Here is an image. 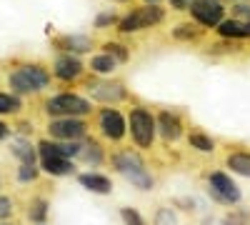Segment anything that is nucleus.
<instances>
[{
	"label": "nucleus",
	"instance_id": "obj_13",
	"mask_svg": "<svg viewBox=\"0 0 250 225\" xmlns=\"http://www.w3.org/2000/svg\"><path fill=\"white\" fill-rule=\"evenodd\" d=\"M53 45L60 50V53H73V55H80V53H88L93 48V40L88 35H58L53 40Z\"/></svg>",
	"mask_w": 250,
	"mask_h": 225
},
{
	"label": "nucleus",
	"instance_id": "obj_22",
	"mask_svg": "<svg viewBox=\"0 0 250 225\" xmlns=\"http://www.w3.org/2000/svg\"><path fill=\"white\" fill-rule=\"evenodd\" d=\"M20 68H23V70H25V73H28V75H30V78L35 80L40 90L50 85V73H48V70H45L43 65H38V63H23Z\"/></svg>",
	"mask_w": 250,
	"mask_h": 225
},
{
	"label": "nucleus",
	"instance_id": "obj_7",
	"mask_svg": "<svg viewBox=\"0 0 250 225\" xmlns=\"http://www.w3.org/2000/svg\"><path fill=\"white\" fill-rule=\"evenodd\" d=\"M188 10H190L195 23L203 25V28H215L225 18V5L220 0H193Z\"/></svg>",
	"mask_w": 250,
	"mask_h": 225
},
{
	"label": "nucleus",
	"instance_id": "obj_5",
	"mask_svg": "<svg viewBox=\"0 0 250 225\" xmlns=\"http://www.w3.org/2000/svg\"><path fill=\"white\" fill-rule=\"evenodd\" d=\"M85 90L90 93L93 100H98V103H105V105L123 103V100L128 98V90H125V85L118 83V80H88Z\"/></svg>",
	"mask_w": 250,
	"mask_h": 225
},
{
	"label": "nucleus",
	"instance_id": "obj_17",
	"mask_svg": "<svg viewBox=\"0 0 250 225\" xmlns=\"http://www.w3.org/2000/svg\"><path fill=\"white\" fill-rule=\"evenodd\" d=\"M78 183L93 193H110V188H113L110 180L105 175H98V173H83V175H78Z\"/></svg>",
	"mask_w": 250,
	"mask_h": 225
},
{
	"label": "nucleus",
	"instance_id": "obj_8",
	"mask_svg": "<svg viewBox=\"0 0 250 225\" xmlns=\"http://www.w3.org/2000/svg\"><path fill=\"white\" fill-rule=\"evenodd\" d=\"M98 128L108 140L118 143V140L125 138V133H128V120L123 118V113L118 108H103L98 113Z\"/></svg>",
	"mask_w": 250,
	"mask_h": 225
},
{
	"label": "nucleus",
	"instance_id": "obj_27",
	"mask_svg": "<svg viewBox=\"0 0 250 225\" xmlns=\"http://www.w3.org/2000/svg\"><path fill=\"white\" fill-rule=\"evenodd\" d=\"M35 175H38V168H35V165H25V163H20V170H18V180L28 183V180H35Z\"/></svg>",
	"mask_w": 250,
	"mask_h": 225
},
{
	"label": "nucleus",
	"instance_id": "obj_26",
	"mask_svg": "<svg viewBox=\"0 0 250 225\" xmlns=\"http://www.w3.org/2000/svg\"><path fill=\"white\" fill-rule=\"evenodd\" d=\"M173 38H178V40H195V38H198V30H195V25H190V23H180V25H175Z\"/></svg>",
	"mask_w": 250,
	"mask_h": 225
},
{
	"label": "nucleus",
	"instance_id": "obj_35",
	"mask_svg": "<svg viewBox=\"0 0 250 225\" xmlns=\"http://www.w3.org/2000/svg\"><path fill=\"white\" fill-rule=\"evenodd\" d=\"M145 3H158V0H145Z\"/></svg>",
	"mask_w": 250,
	"mask_h": 225
},
{
	"label": "nucleus",
	"instance_id": "obj_37",
	"mask_svg": "<svg viewBox=\"0 0 250 225\" xmlns=\"http://www.w3.org/2000/svg\"><path fill=\"white\" fill-rule=\"evenodd\" d=\"M3 225H5V223H3Z\"/></svg>",
	"mask_w": 250,
	"mask_h": 225
},
{
	"label": "nucleus",
	"instance_id": "obj_14",
	"mask_svg": "<svg viewBox=\"0 0 250 225\" xmlns=\"http://www.w3.org/2000/svg\"><path fill=\"white\" fill-rule=\"evenodd\" d=\"M218 35L220 38H230V40H243V38H250V23L248 20H240V18H223L220 23L215 25Z\"/></svg>",
	"mask_w": 250,
	"mask_h": 225
},
{
	"label": "nucleus",
	"instance_id": "obj_15",
	"mask_svg": "<svg viewBox=\"0 0 250 225\" xmlns=\"http://www.w3.org/2000/svg\"><path fill=\"white\" fill-rule=\"evenodd\" d=\"M40 168L48 175H70L75 170L70 158H62V155H43L40 158Z\"/></svg>",
	"mask_w": 250,
	"mask_h": 225
},
{
	"label": "nucleus",
	"instance_id": "obj_12",
	"mask_svg": "<svg viewBox=\"0 0 250 225\" xmlns=\"http://www.w3.org/2000/svg\"><path fill=\"white\" fill-rule=\"evenodd\" d=\"M8 85H10V93H15V95H35V93H40L38 83L23 68H15V70L8 73Z\"/></svg>",
	"mask_w": 250,
	"mask_h": 225
},
{
	"label": "nucleus",
	"instance_id": "obj_32",
	"mask_svg": "<svg viewBox=\"0 0 250 225\" xmlns=\"http://www.w3.org/2000/svg\"><path fill=\"white\" fill-rule=\"evenodd\" d=\"M223 225H248V215L235 213V215H230V218H225V220H223Z\"/></svg>",
	"mask_w": 250,
	"mask_h": 225
},
{
	"label": "nucleus",
	"instance_id": "obj_18",
	"mask_svg": "<svg viewBox=\"0 0 250 225\" xmlns=\"http://www.w3.org/2000/svg\"><path fill=\"white\" fill-rule=\"evenodd\" d=\"M90 73H95V75H110V73H115V68H118V60L113 58V55H108V53H100V55H93L90 58Z\"/></svg>",
	"mask_w": 250,
	"mask_h": 225
},
{
	"label": "nucleus",
	"instance_id": "obj_24",
	"mask_svg": "<svg viewBox=\"0 0 250 225\" xmlns=\"http://www.w3.org/2000/svg\"><path fill=\"white\" fill-rule=\"evenodd\" d=\"M103 53L113 55V58L118 60V63H125V60L130 58V50L125 48V45H120V43H113V40H110V43H105V45H103Z\"/></svg>",
	"mask_w": 250,
	"mask_h": 225
},
{
	"label": "nucleus",
	"instance_id": "obj_23",
	"mask_svg": "<svg viewBox=\"0 0 250 225\" xmlns=\"http://www.w3.org/2000/svg\"><path fill=\"white\" fill-rule=\"evenodd\" d=\"M188 143H190V148H195L200 153H213L215 150L213 138L205 135V133H190V135H188Z\"/></svg>",
	"mask_w": 250,
	"mask_h": 225
},
{
	"label": "nucleus",
	"instance_id": "obj_10",
	"mask_svg": "<svg viewBox=\"0 0 250 225\" xmlns=\"http://www.w3.org/2000/svg\"><path fill=\"white\" fill-rule=\"evenodd\" d=\"M208 185H210V193L220 200V203H238L240 200V190L238 185L228 178L225 173H210L208 178Z\"/></svg>",
	"mask_w": 250,
	"mask_h": 225
},
{
	"label": "nucleus",
	"instance_id": "obj_20",
	"mask_svg": "<svg viewBox=\"0 0 250 225\" xmlns=\"http://www.w3.org/2000/svg\"><path fill=\"white\" fill-rule=\"evenodd\" d=\"M228 168L238 175L250 178V153H230L228 155Z\"/></svg>",
	"mask_w": 250,
	"mask_h": 225
},
{
	"label": "nucleus",
	"instance_id": "obj_33",
	"mask_svg": "<svg viewBox=\"0 0 250 225\" xmlns=\"http://www.w3.org/2000/svg\"><path fill=\"white\" fill-rule=\"evenodd\" d=\"M190 3H193V0H170V5L175 10H188V8H190Z\"/></svg>",
	"mask_w": 250,
	"mask_h": 225
},
{
	"label": "nucleus",
	"instance_id": "obj_1",
	"mask_svg": "<svg viewBox=\"0 0 250 225\" xmlns=\"http://www.w3.org/2000/svg\"><path fill=\"white\" fill-rule=\"evenodd\" d=\"M165 20V10L158 3H145L143 8H133L130 13H125L118 20V30L123 35H130V33H140V30H148L155 28Z\"/></svg>",
	"mask_w": 250,
	"mask_h": 225
},
{
	"label": "nucleus",
	"instance_id": "obj_30",
	"mask_svg": "<svg viewBox=\"0 0 250 225\" xmlns=\"http://www.w3.org/2000/svg\"><path fill=\"white\" fill-rule=\"evenodd\" d=\"M123 220L128 223V225H145L143 218H140L135 210H130V208H123Z\"/></svg>",
	"mask_w": 250,
	"mask_h": 225
},
{
	"label": "nucleus",
	"instance_id": "obj_31",
	"mask_svg": "<svg viewBox=\"0 0 250 225\" xmlns=\"http://www.w3.org/2000/svg\"><path fill=\"white\" fill-rule=\"evenodd\" d=\"M13 213V200L10 198H0V220L8 218Z\"/></svg>",
	"mask_w": 250,
	"mask_h": 225
},
{
	"label": "nucleus",
	"instance_id": "obj_36",
	"mask_svg": "<svg viewBox=\"0 0 250 225\" xmlns=\"http://www.w3.org/2000/svg\"><path fill=\"white\" fill-rule=\"evenodd\" d=\"M115 3H128V0H115Z\"/></svg>",
	"mask_w": 250,
	"mask_h": 225
},
{
	"label": "nucleus",
	"instance_id": "obj_3",
	"mask_svg": "<svg viewBox=\"0 0 250 225\" xmlns=\"http://www.w3.org/2000/svg\"><path fill=\"white\" fill-rule=\"evenodd\" d=\"M43 110L50 118H83L90 113V100L78 93H58L45 100Z\"/></svg>",
	"mask_w": 250,
	"mask_h": 225
},
{
	"label": "nucleus",
	"instance_id": "obj_4",
	"mask_svg": "<svg viewBox=\"0 0 250 225\" xmlns=\"http://www.w3.org/2000/svg\"><path fill=\"white\" fill-rule=\"evenodd\" d=\"M128 128H130V138L135 140L138 148H150L155 133H158V123L155 115L145 108H133L128 115Z\"/></svg>",
	"mask_w": 250,
	"mask_h": 225
},
{
	"label": "nucleus",
	"instance_id": "obj_16",
	"mask_svg": "<svg viewBox=\"0 0 250 225\" xmlns=\"http://www.w3.org/2000/svg\"><path fill=\"white\" fill-rule=\"evenodd\" d=\"M10 150L13 155L20 160V163H25V165H35V158H38V145H33L30 140L25 138H18L10 143Z\"/></svg>",
	"mask_w": 250,
	"mask_h": 225
},
{
	"label": "nucleus",
	"instance_id": "obj_25",
	"mask_svg": "<svg viewBox=\"0 0 250 225\" xmlns=\"http://www.w3.org/2000/svg\"><path fill=\"white\" fill-rule=\"evenodd\" d=\"M45 215H48V203H45L43 198L33 200V203H30V208H28V218L40 223V220H45Z\"/></svg>",
	"mask_w": 250,
	"mask_h": 225
},
{
	"label": "nucleus",
	"instance_id": "obj_28",
	"mask_svg": "<svg viewBox=\"0 0 250 225\" xmlns=\"http://www.w3.org/2000/svg\"><path fill=\"white\" fill-rule=\"evenodd\" d=\"M113 23H118V15H115V13H100V15L95 18V28H108V25H113Z\"/></svg>",
	"mask_w": 250,
	"mask_h": 225
},
{
	"label": "nucleus",
	"instance_id": "obj_2",
	"mask_svg": "<svg viewBox=\"0 0 250 225\" xmlns=\"http://www.w3.org/2000/svg\"><path fill=\"white\" fill-rule=\"evenodd\" d=\"M113 165L125 180H130L133 185H138L140 190H150L153 188V175L145 170V163L140 160L138 153H130V150L115 153L113 155Z\"/></svg>",
	"mask_w": 250,
	"mask_h": 225
},
{
	"label": "nucleus",
	"instance_id": "obj_34",
	"mask_svg": "<svg viewBox=\"0 0 250 225\" xmlns=\"http://www.w3.org/2000/svg\"><path fill=\"white\" fill-rule=\"evenodd\" d=\"M10 135V125H8V123H3V120H0V140H5Z\"/></svg>",
	"mask_w": 250,
	"mask_h": 225
},
{
	"label": "nucleus",
	"instance_id": "obj_29",
	"mask_svg": "<svg viewBox=\"0 0 250 225\" xmlns=\"http://www.w3.org/2000/svg\"><path fill=\"white\" fill-rule=\"evenodd\" d=\"M233 15L250 23V3H235V5H233Z\"/></svg>",
	"mask_w": 250,
	"mask_h": 225
},
{
	"label": "nucleus",
	"instance_id": "obj_6",
	"mask_svg": "<svg viewBox=\"0 0 250 225\" xmlns=\"http://www.w3.org/2000/svg\"><path fill=\"white\" fill-rule=\"evenodd\" d=\"M88 133V123L83 118H53L48 123V135L53 140H80Z\"/></svg>",
	"mask_w": 250,
	"mask_h": 225
},
{
	"label": "nucleus",
	"instance_id": "obj_21",
	"mask_svg": "<svg viewBox=\"0 0 250 225\" xmlns=\"http://www.w3.org/2000/svg\"><path fill=\"white\" fill-rule=\"evenodd\" d=\"M23 110V100L15 93H0V115H18Z\"/></svg>",
	"mask_w": 250,
	"mask_h": 225
},
{
	"label": "nucleus",
	"instance_id": "obj_19",
	"mask_svg": "<svg viewBox=\"0 0 250 225\" xmlns=\"http://www.w3.org/2000/svg\"><path fill=\"white\" fill-rule=\"evenodd\" d=\"M78 158L83 163H90V165H98V163H103V148L98 145L95 140H85V143H80V153Z\"/></svg>",
	"mask_w": 250,
	"mask_h": 225
},
{
	"label": "nucleus",
	"instance_id": "obj_11",
	"mask_svg": "<svg viewBox=\"0 0 250 225\" xmlns=\"http://www.w3.org/2000/svg\"><path fill=\"white\" fill-rule=\"evenodd\" d=\"M158 133L163 135V140H168V143H175L180 135H183V120L178 118V113H170V110H160L158 118Z\"/></svg>",
	"mask_w": 250,
	"mask_h": 225
},
{
	"label": "nucleus",
	"instance_id": "obj_9",
	"mask_svg": "<svg viewBox=\"0 0 250 225\" xmlns=\"http://www.w3.org/2000/svg\"><path fill=\"white\" fill-rule=\"evenodd\" d=\"M83 70H85L83 60L78 55H73V53H60L53 60V75L60 80V83H73V80H78L83 75Z\"/></svg>",
	"mask_w": 250,
	"mask_h": 225
}]
</instances>
